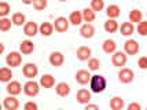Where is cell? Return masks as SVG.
I'll use <instances>...</instances> for the list:
<instances>
[{"label": "cell", "instance_id": "cell-1", "mask_svg": "<svg viewBox=\"0 0 147 110\" xmlns=\"http://www.w3.org/2000/svg\"><path fill=\"white\" fill-rule=\"evenodd\" d=\"M106 78L100 76V74H95L91 77V81H90V87H91V91L95 92V94H99V92H103L105 88H106Z\"/></svg>", "mask_w": 147, "mask_h": 110}, {"label": "cell", "instance_id": "cell-9", "mask_svg": "<svg viewBox=\"0 0 147 110\" xmlns=\"http://www.w3.org/2000/svg\"><path fill=\"white\" fill-rule=\"evenodd\" d=\"M3 106H4V109L6 110H17L19 107V102H18L17 98H14L13 95H11V97L4 98Z\"/></svg>", "mask_w": 147, "mask_h": 110}, {"label": "cell", "instance_id": "cell-4", "mask_svg": "<svg viewBox=\"0 0 147 110\" xmlns=\"http://www.w3.org/2000/svg\"><path fill=\"white\" fill-rule=\"evenodd\" d=\"M124 50L128 55H136L139 52V43L136 40H127L124 44Z\"/></svg>", "mask_w": 147, "mask_h": 110}, {"label": "cell", "instance_id": "cell-33", "mask_svg": "<svg viewBox=\"0 0 147 110\" xmlns=\"http://www.w3.org/2000/svg\"><path fill=\"white\" fill-rule=\"evenodd\" d=\"M136 30L140 36H147V21H142L140 24H138Z\"/></svg>", "mask_w": 147, "mask_h": 110}, {"label": "cell", "instance_id": "cell-41", "mask_svg": "<svg viewBox=\"0 0 147 110\" xmlns=\"http://www.w3.org/2000/svg\"><path fill=\"white\" fill-rule=\"evenodd\" d=\"M34 0H22V3H25V4H32Z\"/></svg>", "mask_w": 147, "mask_h": 110}, {"label": "cell", "instance_id": "cell-19", "mask_svg": "<svg viewBox=\"0 0 147 110\" xmlns=\"http://www.w3.org/2000/svg\"><path fill=\"white\" fill-rule=\"evenodd\" d=\"M19 50L22 54H32L34 51V44H33L30 40H24L21 45H19Z\"/></svg>", "mask_w": 147, "mask_h": 110}, {"label": "cell", "instance_id": "cell-38", "mask_svg": "<svg viewBox=\"0 0 147 110\" xmlns=\"http://www.w3.org/2000/svg\"><path fill=\"white\" fill-rule=\"evenodd\" d=\"M24 110H37V105L34 102H26L24 106Z\"/></svg>", "mask_w": 147, "mask_h": 110}, {"label": "cell", "instance_id": "cell-27", "mask_svg": "<svg viewBox=\"0 0 147 110\" xmlns=\"http://www.w3.org/2000/svg\"><path fill=\"white\" fill-rule=\"evenodd\" d=\"M83 20L87 22V24H90L92 21L95 20V11L92 10V8H84L83 10Z\"/></svg>", "mask_w": 147, "mask_h": 110}, {"label": "cell", "instance_id": "cell-5", "mask_svg": "<svg viewBox=\"0 0 147 110\" xmlns=\"http://www.w3.org/2000/svg\"><path fill=\"white\" fill-rule=\"evenodd\" d=\"M54 28L59 33L66 32L69 29V21L66 20L65 17H58L57 20H55V22H54Z\"/></svg>", "mask_w": 147, "mask_h": 110}, {"label": "cell", "instance_id": "cell-43", "mask_svg": "<svg viewBox=\"0 0 147 110\" xmlns=\"http://www.w3.org/2000/svg\"><path fill=\"white\" fill-rule=\"evenodd\" d=\"M59 110H62V109H59Z\"/></svg>", "mask_w": 147, "mask_h": 110}, {"label": "cell", "instance_id": "cell-35", "mask_svg": "<svg viewBox=\"0 0 147 110\" xmlns=\"http://www.w3.org/2000/svg\"><path fill=\"white\" fill-rule=\"evenodd\" d=\"M10 10H11V8L8 6V3H6V1H1V3H0V15H1L3 18L10 13Z\"/></svg>", "mask_w": 147, "mask_h": 110}, {"label": "cell", "instance_id": "cell-7", "mask_svg": "<svg viewBox=\"0 0 147 110\" xmlns=\"http://www.w3.org/2000/svg\"><path fill=\"white\" fill-rule=\"evenodd\" d=\"M111 62H113V65L117 66V67L125 66V63H127V55H125V52H122V51L114 52V55H113V58H111Z\"/></svg>", "mask_w": 147, "mask_h": 110}, {"label": "cell", "instance_id": "cell-30", "mask_svg": "<svg viewBox=\"0 0 147 110\" xmlns=\"http://www.w3.org/2000/svg\"><path fill=\"white\" fill-rule=\"evenodd\" d=\"M13 24L14 25H17V26H21V25H24L25 24V15L22 13H15L13 15Z\"/></svg>", "mask_w": 147, "mask_h": 110}, {"label": "cell", "instance_id": "cell-42", "mask_svg": "<svg viewBox=\"0 0 147 110\" xmlns=\"http://www.w3.org/2000/svg\"><path fill=\"white\" fill-rule=\"evenodd\" d=\"M61 1H66V0H61Z\"/></svg>", "mask_w": 147, "mask_h": 110}, {"label": "cell", "instance_id": "cell-24", "mask_svg": "<svg viewBox=\"0 0 147 110\" xmlns=\"http://www.w3.org/2000/svg\"><path fill=\"white\" fill-rule=\"evenodd\" d=\"M120 7L115 6V4H111V6L107 7V11H106V14H107V17H109L110 20H114V18H117V17H120Z\"/></svg>", "mask_w": 147, "mask_h": 110}, {"label": "cell", "instance_id": "cell-13", "mask_svg": "<svg viewBox=\"0 0 147 110\" xmlns=\"http://www.w3.org/2000/svg\"><path fill=\"white\" fill-rule=\"evenodd\" d=\"M63 61H65V58H63V54L62 52H52L51 55H50V63L52 66H55V67L62 65Z\"/></svg>", "mask_w": 147, "mask_h": 110}, {"label": "cell", "instance_id": "cell-23", "mask_svg": "<svg viewBox=\"0 0 147 110\" xmlns=\"http://www.w3.org/2000/svg\"><path fill=\"white\" fill-rule=\"evenodd\" d=\"M124 99L120 97H114L111 98V101H110V107L113 110H122V107H124Z\"/></svg>", "mask_w": 147, "mask_h": 110}, {"label": "cell", "instance_id": "cell-20", "mask_svg": "<svg viewBox=\"0 0 147 110\" xmlns=\"http://www.w3.org/2000/svg\"><path fill=\"white\" fill-rule=\"evenodd\" d=\"M115 50H117V44H115L114 40L107 39L103 41V51L106 54H114Z\"/></svg>", "mask_w": 147, "mask_h": 110}, {"label": "cell", "instance_id": "cell-16", "mask_svg": "<svg viewBox=\"0 0 147 110\" xmlns=\"http://www.w3.org/2000/svg\"><path fill=\"white\" fill-rule=\"evenodd\" d=\"M55 91H57V94L59 97H67L70 94V85L67 83H59L55 87Z\"/></svg>", "mask_w": 147, "mask_h": 110}, {"label": "cell", "instance_id": "cell-28", "mask_svg": "<svg viewBox=\"0 0 147 110\" xmlns=\"http://www.w3.org/2000/svg\"><path fill=\"white\" fill-rule=\"evenodd\" d=\"M11 77H13V72L10 70L8 67H1L0 69V80L1 81L7 83V81L11 80Z\"/></svg>", "mask_w": 147, "mask_h": 110}, {"label": "cell", "instance_id": "cell-11", "mask_svg": "<svg viewBox=\"0 0 147 110\" xmlns=\"http://www.w3.org/2000/svg\"><path fill=\"white\" fill-rule=\"evenodd\" d=\"M80 34L83 36L84 39H91L95 34V28L91 25V24H84L80 28Z\"/></svg>", "mask_w": 147, "mask_h": 110}, {"label": "cell", "instance_id": "cell-34", "mask_svg": "<svg viewBox=\"0 0 147 110\" xmlns=\"http://www.w3.org/2000/svg\"><path fill=\"white\" fill-rule=\"evenodd\" d=\"M88 67H90V70H98V69L100 67V62H99V59L91 58L90 61H88Z\"/></svg>", "mask_w": 147, "mask_h": 110}, {"label": "cell", "instance_id": "cell-15", "mask_svg": "<svg viewBox=\"0 0 147 110\" xmlns=\"http://www.w3.org/2000/svg\"><path fill=\"white\" fill-rule=\"evenodd\" d=\"M77 101L83 105H88L91 101V92L88 90H80L77 92Z\"/></svg>", "mask_w": 147, "mask_h": 110}, {"label": "cell", "instance_id": "cell-36", "mask_svg": "<svg viewBox=\"0 0 147 110\" xmlns=\"http://www.w3.org/2000/svg\"><path fill=\"white\" fill-rule=\"evenodd\" d=\"M33 7L36 10H44L47 7V0H34L33 1Z\"/></svg>", "mask_w": 147, "mask_h": 110}, {"label": "cell", "instance_id": "cell-3", "mask_svg": "<svg viewBox=\"0 0 147 110\" xmlns=\"http://www.w3.org/2000/svg\"><path fill=\"white\" fill-rule=\"evenodd\" d=\"M6 62L8 66H11V67H17V66L21 65V62H22V57H21V54L19 52H10L8 55H7L6 58Z\"/></svg>", "mask_w": 147, "mask_h": 110}, {"label": "cell", "instance_id": "cell-39", "mask_svg": "<svg viewBox=\"0 0 147 110\" xmlns=\"http://www.w3.org/2000/svg\"><path fill=\"white\" fill-rule=\"evenodd\" d=\"M128 110H142L140 105L136 103V102H132V103L128 105Z\"/></svg>", "mask_w": 147, "mask_h": 110}, {"label": "cell", "instance_id": "cell-12", "mask_svg": "<svg viewBox=\"0 0 147 110\" xmlns=\"http://www.w3.org/2000/svg\"><path fill=\"white\" fill-rule=\"evenodd\" d=\"M38 30V26L36 22H33V21H30V22H26L25 28H24V33H25L26 36H29V37H33L36 33H37Z\"/></svg>", "mask_w": 147, "mask_h": 110}, {"label": "cell", "instance_id": "cell-40", "mask_svg": "<svg viewBox=\"0 0 147 110\" xmlns=\"http://www.w3.org/2000/svg\"><path fill=\"white\" fill-rule=\"evenodd\" d=\"M84 110H99V107H98L96 105H87Z\"/></svg>", "mask_w": 147, "mask_h": 110}, {"label": "cell", "instance_id": "cell-37", "mask_svg": "<svg viewBox=\"0 0 147 110\" xmlns=\"http://www.w3.org/2000/svg\"><path fill=\"white\" fill-rule=\"evenodd\" d=\"M138 65L140 69H147V57H140L138 61Z\"/></svg>", "mask_w": 147, "mask_h": 110}, {"label": "cell", "instance_id": "cell-29", "mask_svg": "<svg viewBox=\"0 0 147 110\" xmlns=\"http://www.w3.org/2000/svg\"><path fill=\"white\" fill-rule=\"evenodd\" d=\"M129 21L132 24H140L142 22V13L139 10H132L129 13Z\"/></svg>", "mask_w": 147, "mask_h": 110}, {"label": "cell", "instance_id": "cell-32", "mask_svg": "<svg viewBox=\"0 0 147 110\" xmlns=\"http://www.w3.org/2000/svg\"><path fill=\"white\" fill-rule=\"evenodd\" d=\"M11 24H13L11 20H8V18H1V20H0V30L7 32V30L11 28Z\"/></svg>", "mask_w": 147, "mask_h": 110}, {"label": "cell", "instance_id": "cell-2", "mask_svg": "<svg viewBox=\"0 0 147 110\" xmlns=\"http://www.w3.org/2000/svg\"><path fill=\"white\" fill-rule=\"evenodd\" d=\"M38 91H40L38 84L36 81H33V80H29V81L24 85V92H25L28 97H36L38 94Z\"/></svg>", "mask_w": 147, "mask_h": 110}, {"label": "cell", "instance_id": "cell-6", "mask_svg": "<svg viewBox=\"0 0 147 110\" xmlns=\"http://www.w3.org/2000/svg\"><path fill=\"white\" fill-rule=\"evenodd\" d=\"M135 74L134 72L131 70V69H121L120 70V73H118V80L121 81V83H124V84H128V83H131L132 80H134Z\"/></svg>", "mask_w": 147, "mask_h": 110}, {"label": "cell", "instance_id": "cell-21", "mask_svg": "<svg viewBox=\"0 0 147 110\" xmlns=\"http://www.w3.org/2000/svg\"><path fill=\"white\" fill-rule=\"evenodd\" d=\"M38 30L43 36H51L52 32H54V25H51L50 22H43L38 26Z\"/></svg>", "mask_w": 147, "mask_h": 110}, {"label": "cell", "instance_id": "cell-10", "mask_svg": "<svg viewBox=\"0 0 147 110\" xmlns=\"http://www.w3.org/2000/svg\"><path fill=\"white\" fill-rule=\"evenodd\" d=\"M91 76L90 74V72L88 70H78L76 73V81L78 83V84H81V85H84V84H87V83H90L91 81Z\"/></svg>", "mask_w": 147, "mask_h": 110}, {"label": "cell", "instance_id": "cell-17", "mask_svg": "<svg viewBox=\"0 0 147 110\" xmlns=\"http://www.w3.org/2000/svg\"><path fill=\"white\" fill-rule=\"evenodd\" d=\"M91 57V48L90 47H80L78 50H77V58L80 59V61H88Z\"/></svg>", "mask_w": 147, "mask_h": 110}, {"label": "cell", "instance_id": "cell-14", "mask_svg": "<svg viewBox=\"0 0 147 110\" xmlns=\"http://www.w3.org/2000/svg\"><path fill=\"white\" fill-rule=\"evenodd\" d=\"M7 92L10 94V95H18L21 94V91H22V85L19 84L18 81H11V83H8V85L6 87Z\"/></svg>", "mask_w": 147, "mask_h": 110}, {"label": "cell", "instance_id": "cell-44", "mask_svg": "<svg viewBox=\"0 0 147 110\" xmlns=\"http://www.w3.org/2000/svg\"><path fill=\"white\" fill-rule=\"evenodd\" d=\"M146 110H147V109H146Z\"/></svg>", "mask_w": 147, "mask_h": 110}, {"label": "cell", "instance_id": "cell-8", "mask_svg": "<svg viewBox=\"0 0 147 110\" xmlns=\"http://www.w3.org/2000/svg\"><path fill=\"white\" fill-rule=\"evenodd\" d=\"M22 72H24V76H25L26 78H34L37 76L38 69L34 63H26V65L24 66V70Z\"/></svg>", "mask_w": 147, "mask_h": 110}, {"label": "cell", "instance_id": "cell-22", "mask_svg": "<svg viewBox=\"0 0 147 110\" xmlns=\"http://www.w3.org/2000/svg\"><path fill=\"white\" fill-rule=\"evenodd\" d=\"M120 32H121V34H124V36H131V34L135 32L134 24H132V22H124L121 25V28H120Z\"/></svg>", "mask_w": 147, "mask_h": 110}, {"label": "cell", "instance_id": "cell-25", "mask_svg": "<svg viewBox=\"0 0 147 110\" xmlns=\"http://www.w3.org/2000/svg\"><path fill=\"white\" fill-rule=\"evenodd\" d=\"M69 22L73 24V25H80L81 22H83V13H80V11H73L70 14V17H69Z\"/></svg>", "mask_w": 147, "mask_h": 110}, {"label": "cell", "instance_id": "cell-31", "mask_svg": "<svg viewBox=\"0 0 147 110\" xmlns=\"http://www.w3.org/2000/svg\"><path fill=\"white\" fill-rule=\"evenodd\" d=\"M91 8L94 11H102L105 8V1L103 0H92L91 1Z\"/></svg>", "mask_w": 147, "mask_h": 110}, {"label": "cell", "instance_id": "cell-26", "mask_svg": "<svg viewBox=\"0 0 147 110\" xmlns=\"http://www.w3.org/2000/svg\"><path fill=\"white\" fill-rule=\"evenodd\" d=\"M118 29V24H117V21L115 20H107L105 22V30L109 33H114L115 30Z\"/></svg>", "mask_w": 147, "mask_h": 110}, {"label": "cell", "instance_id": "cell-18", "mask_svg": "<svg viewBox=\"0 0 147 110\" xmlns=\"http://www.w3.org/2000/svg\"><path fill=\"white\" fill-rule=\"evenodd\" d=\"M55 84V78L52 77L51 74H44L43 77L40 78V85L43 88H52Z\"/></svg>", "mask_w": 147, "mask_h": 110}]
</instances>
